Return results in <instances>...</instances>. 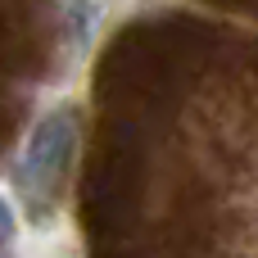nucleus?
Segmentation results:
<instances>
[{
	"label": "nucleus",
	"mask_w": 258,
	"mask_h": 258,
	"mask_svg": "<svg viewBox=\"0 0 258 258\" xmlns=\"http://www.w3.org/2000/svg\"><path fill=\"white\" fill-rule=\"evenodd\" d=\"M77 150V118L73 109H50L45 118H36V127L27 132L18 159L9 163V186L14 200L23 204V213L32 222H45L59 204L68 163Z\"/></svg>",
	"instance_id": "1"
},
{
	"label": "nucleus",
	"mask_w": 258,
	"mask_h": 258,
	"mask_svg": "<svg viewBox=\"0 0 258 258\" xmlns=\"http://www.w3.org/2000/svg\"><path fill=\"white\" fill-rule=\"evenodd\" d=\"M9 236H14V213H9V209H5V200H0V245H5Z\"/></svg>",
	"instance_id": "2"
}]
</instances>
